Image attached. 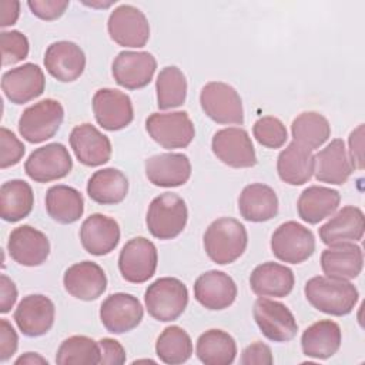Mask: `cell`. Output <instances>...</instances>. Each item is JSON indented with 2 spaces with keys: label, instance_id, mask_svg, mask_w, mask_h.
<instances>
[{
  "label": "cell",
  "instance_id": "cell-1",
  "mask_svg": "<svg viewBox=\"0 0 365 365\" xmlns=\"http://www.w3.org/2000/svg\"><path fill=\"white\" fill-rule=\"evenodd\" d=\"M307 301L318 311L342 317L352 312L359 294L354 284L346 279H336L324 275L312 277L304 287Z\"/></svg>",
  "mask_w": 365,
  "mask_h": 365
},
{
  "label": "cell",
  "instance_id": "cell-2",
  "mask_svg": "<svg viewBox=\"0 0 365 365\" xmlns=\"http://www.w3.org/2000/svg\"><path fill=\"white\" fill-rule=\"evenodd\" d=\"M247 244V230L235 218H218L204 232V250L208 258L218 265L237 261L244 254Z\"/></svg>",
  "mask_w": 365,
  "mask_h": 365
},
{
  "label": "cell",
  "instance_id": "cell-3",
  "mask_svg": "<svg viewBox=\"0 0 365 365\" xmlns=\"http://www.w3.org/2000/svg\"><path fill=\"white\" fill-rule=\"evenodd\" d=\"M188 220L185 201L174 192L157 195L148 205L145 224L150 234L158 240H173L178 237Z\"/></svg>",
  "mask_w": 365,
  "mask_h": 365
},
{
  "label": "cell",
  "instance_id": "cell-4",
  "mask_svg": "<svg viewBox=\"0 0 365 365\" xmlns=\"http://www.w3.org/2000/svg\"><path fill=\"white\" fill-rule=\"evenodd\" d=\"M148 314L161 322L175 321L187 308L188 289L182 281L163 277L148 285L144 294Z\"/></svg>",
  "mask_w": 365,
  "mask_h": 365
},
{
  "label": "cell",
  "instance_id": "cell-5",
  "mask_svg": "<svg viewBox=\"0 0 365 365\" xmlns=\"http://www.w3.org/2000/svg\"><path fill=\"white\" fill-rule=\"evenodd\" d=\"M64 120V108L60 101L46 98L27 107L19 118L20 135L33 144L54 137Z\"/></svg>",
  "mask_w": 365,
  "mask_h": 365
},
{
  "label": "cell",
  "instance_id": "cell-6",
  "mask_svg": "<svg viewBox=\"0 0 365 365\" xmlns=\"http://www.w3.org/2000/svg\"><path fill=\"white\" fill-rule=\"evenodd\" d=\"M200 104L207 117L218 124L244 123V108L238 91L222 81L207 83L200 93Z\"/></svg>",
  "mask_w": 365,
  "mask_h": 365
},
{
  "label": "cell",
  "instance_id": "cell-7",
  "mask_svg": "<svg viewBox=\"0 0 365 365\" xmlns=\"http://www.w3.org/2000/svg\"><path fill=\"white\" fill-rule=\"evenodd\" d=\"M148 135L163 148H185L195 137V127L185 111L153 113L145 120Z\"/></svg>",
  "mask_w": 365,
  "mask_h": 365
},
{
  "label": "cell",
  "instance_id": "cell-8",
  "mask_svg": "<svg viewBox=\"0 0 365 365\" xmlns=\"http://www.w3.org/2000/svg\"><path fill=\"white\" fill-rule=\"evenodd\" d=\"M271 251L282 262L301 264L315 251L314 234L297 221H287L274 231Z\"/></svg>",
  "mask_w": 365,
  "mask_h": 365
},
{
  "label": "cell",
  "instance_id": "cell-9",
  "mask_svg": "<svg viewBox=\"0 0 365 365\" xmlns=\"http://www.w3.org/2000/svg\"><path fill=\"white\" fill-rule=\"evenodd\" d=\"M107 30L111 40L123 47L141 48L150 38V24L145 14L131 4H121L111 11Z\"/></svg>",
  "mask_w": 365,
  "mask_h": 365
},
{
  "label": "cell",
  "instance_id": "cell-10",
  "mask_svg": "<svg viewBox=\"0 0 365 365\" xmlns=\"http://www.w3.org/2000/svg\"><path fill=\"white\" fill-rule=\"evenodd\" d=\"M157 262L155 245L144 237H135L127 241L120 251L118 269L125 281L143 284L155 274Z\"/></svg>",
  "mask_w": 365,
  "mask_h": 365
},
{
  "label": "cell",
  "instance_id": "cell-11",
  "mask_svg": "<svg viewBox=\"0 0 365 365\" xmlns=\"http://www.w3.org/2000/svg\"><path fill=\"white\" fill-rule=\"evenodd\" d=\"M252 315L262 335L269 341L288 342L297 335V319L282 302L259 297L254 304Z\"/></svg>",
  "mask_w": 365,
  "mask_h": 365
},
{
  "label": "cell",
  "instance_id": "cell-12",
  "mask_svg": "<svg viewBox=\"0 0 365 365\" xmlns=\"http://www.w3.org/2000/svg\"><path fill=\"white\" fill-rule=\"evenodd\" d=\"M73 160L61 143H50L36 148L24 163L26 174L36 182H50L68 175Z\"/></svg>",
  "mask_w": 365,
  "mask_h": 365
},
{
  "label": "cell",
  "instance_id": "cell-13",
  "mask_svg": "<svg viewBox=\"0 0 365 365\" xmlns=\"http://www.w3.org/2000/svg\"><path fill=\"white\" fill-rule=\"evenodd\" d=\"M215 157L232 168H250L257 164L254 144L248 133L241 127L218 130L211 141Z\"/></svg>",
  "mask_w": 365,
  "mask_h": 365
},
{
  "label": "cell",
  "instance_id": "cell-14",
  "mask_svg": "<svg viewBox=\"0 0 365 365\" xmlns=\"http://www.w3.org/2000/svg\"><path fill=\"white\" fill-rule=\"evenodd\" d=\"M93 113L97 124L108 131L123 130L134 118L131 98L115 88H100L94 93Z\"/></svg>",
  "mask_w": 365,
  "mask_h": 365
},
{
  "label": "cell",
  "instance_id": "cell-15",
  "mask_svg": "<svg viewBox=\"0 0 365 365\" xmlns=\"http://www.w3.org/2000/svg\"><path fill=\"white\" fill-rule=\"evenodd\" d=\"M157 68L155 57L148 51L124 50L113 61L115 83L127 90H138L150 84Z\"/></svg>",
  "mask_w": 365,
  "mask_h": 365
},
{
  "label": "cell",
  "instance_id": "cell-16",
  "mask_svg": "<svg viewBox=\"0 0 365 365\" xmlns=\"http://www.w3.org/2000/svg\"><path fill=\"white\" fill-rule=\"evenodd\" d=\"M144 309L137 297L125 292L108 295L100 307V321L111 334L134 329L143 319Z\"/></svg>",
  "mask_w": 365,
  "mask_h": 365
},
{
  "label": "cell",
  "instance_id": "cell-17",
  "mask_svg": "<svg viewBox=\"0 0 365 365\" xmlns=\"http://www.w3.org/2000/svg\"><path fill=\"white\" fill-rule=\"evenodd\" d=\"M56 308L53 301L41 294L24 297L16 311L14 322L26 336H41L47 334L54 324Z\"/></svg>",
  "mask_w": 365,
  "mask_h": 365
},
{
  "label": "cell",
  "instance_id": "cell-18",
  "mask_svg": "<svg viewBox=\"0 0 365 365\" xmlns=\"http://www.w3.org/2000/svg\"><path fill=\"white\" fill-rule=\"evenodd\" d=\"M10 257L23 267H38L50 254V242L44 232L31 225L14 228L7 241Z\"/></svg>",
  "mask_w": 365,
  "mask_h": 365
},
{
  "label": "cell",
  "instance_id": "cell-19",
  "mask_svg": "<svg viewBox=\"0 0 365 365\" xmlns=\"http://www.w3.org/2000/svg\"><path fill=\"white\" fill-rule=\"evenodd\" d=\"M44 87V73L34 63H26L11 68L1 77V90L14 104H24L37 98L43 94Z\"/></svg>",
  "mask_w": 365,
  "mask_h": 365
},
{
  "label": "cell",
  "instance_id": "cell-20",
  "mask_svg": "<svg viewBox=\"0 0 365 365\" xmlns=\"http://www.w3.org/2000/svg\"><path fill=\"white\" fill-rule=\"evenodd\" d=\"M66 291L81 301H94L107 288L104 269L93 261H81L68 267L63 277Z\"/></svg>",
  "mask_w": 365,
  "mask_h": 365
},
{
  "label": "cell",
  "instance_id": "cell-21",
  "mask_svg": "<svg viewBox=\"0 0 365 365\" xmlns=\"http://www.w3.org/2000/svg\"><path fill=\"white\" fill-rule=\"evenodd\" d=\"M44 67L56 80L70 83L83 74L86 68V56L80 46L73 41H54L46 50Z\"/></svg>",
  "mask_w": 365,
  "mask_h": 365
},
{
  "label": "cell",
  "instance_id": "cell-22",
  "mask_svg": "<svg viewBox=\"0 0 365 365\" xmlns=\"http://www.w3.org/2000/svg\"><path fill=\"white\" fill-rule=\"evenodd\" d=\"M70 145L76 158L87 167L103 165L111 157V143L108 137L90 123L78 124L71 130Z\"/></svg>",
  "mask_w": 365,
  "mask_h": 365
},
{
  "label": "cell",
  "instance_id": "cell-23",
  "mask_svg": "<svg viewBox=\"0 0 365 365\" xmlns=\"http://www.w3.org/2000/svg\"><path fill=\"white\" fill-rule=\"evenodd\" d=\"M145 175L157 187H180L191 177V163L182 153L157 154L145 160Z\"/></svg>",
  "mask_w": 365,
  "mask_h": 365
},
{
  "label": "cell",
  "instance_id": "cell-24",
  "mask_svg": "<svg viewBox=\"0 0 365 365\" xmlns=\"http://www.w3.org/2000/svg\"><path fill=\"white\" fill-rule=\"evenodd\" d=\"M194 297L207 309H225L237 298V285L228 274L211 269L197 278Z\"/></svg>",
  "mask_w": 365,
  "mask_h": 365
},
{
  "label": "cell",
  "instance_id": "cell-25",
  "mask_svg": "<svg viewBox=\"0 0 365 365\" xmlns=\"http://www.w3.org/2000/svg\"><path fill=\"white\" fill-rule=\"evenodd\" d=\"M80 241L88 254L107 255L120 242L118 222L104 214H91L80 227Z\"/></svg>",
  "mask_w": 365,
  "mask_h": 365
},
{
  "label": "cell",
  "instance_id": "cell-26",
  "mask_svg": "<svg viewBox=\"0 0 365 365\" xmlns=\"http://www.w3.org/2000/svg\"><path fill=\"white\" fill-rule=\"evenodd\" d=\"M365 217L361 208L346 205L319 227V238L325 245H339L362 240Z\"/></svg>",
  "mask_w": 365,
  "mask_h": 365
},
{
  "label": "cell",
  "instance_id": "cell-27",
  "mask_svg": "<svg viewBox=\"0 0 365 365\" xmlns=\"http://www.w3.org/2000/svg\"><path fill=\"white\" fill-rule=\"evenodd\" d=\"M314 174L319 182L342 185L348 181L354 168L341 138L332 140L325 148L314 155Z\"/></svg>",
  "mask_w": 365,
  "mask_h": 365
},
{
  "label": "cell",
  "instance_id": "cell-28",
  "mask_svg": "<svg viewBox=\"0 0 365 365\" xmlns=\"http://www.w3.org/2000/svg\"><path fill=\"white\" fill-rule=\"evenodd\" d=\"M364 267V254L355 242L332 245L321 254V268L329 278L354 279Z\"/></svg>",
  "mask_w": 365,
  "mask_h": 365
},
{
  "label": "cell",
  "instance_id": "cell-29",
  "mask_svg": "<svg viewBox=\"0 0 365 365\" xmlns=\"http://www.w3.org/2000/svg\"><path fill=\"white\" fill-rule=\"evenodd\" d=\"M294 272L278 262H262L250 275V287L258 297H287L294 288Z\"/></svg>",
  "mask_w": 365,
  "mask_h": 365
},
{
  "label": "cell",
  "instance_id": "cell-30",
  "mask_svg": "<svg viewBox=\"0 0 365 365\" xmlns=\"http://www.w3.org/2000/svg\"><path fill=\"white\" fill-rule=\"evenodd\" d=\"M238 210L244 220L264 222L278 214V197L267 184H248L238 197Z\"/></svg>",
  "mask_w": 365,
  "mask_h": 365
},
{
  "label": "cell",
  "instance_id": "cell-31",
  "mask_svg": "<svg viewBox=\"0 0 365 365\" xmlns=\"http://www.w3.org/2000/svg\"><path fill=\"white\" fill-rule=\"evenodd\" d=\"M342 342V332L336 322L321 319L308 327L301 336L304 355L315 359H328L335 355Z\"/></svg>",
  "mask_w": 365,
  "mask_h": 365
},
{
  "label": "cell",
  "instance_id": "cell-32",
  "mask_svg": "<svg viewBox=\"0 0 365 365\" xmlns=\"http://www.w3.org/2000/svg\"><path fill=\"white\" fill-rule=\"evenodd\" d=\"M312 150L291 141L277 158V171L279 178L289 185H302L314 174Z\"/></svg>",
  "mask_w": 365,
  "mask_h": 365
},
{
  "label": "cell",
  "instance_id": "cell-33",
  "mask_svg": "<svg viewBox=\"0 0 365 365\" xmlns=\"http://www.w3.org/2000/svg\"><path fill=\"white\" fill-rule=\"evenodd\" d=\"M339 201L341 195L336 190L322 185H311L305 188L298 198V215L308 224H318L335 212Z\"/></svg>",
  "mask_w": 365,
  "mask_h": 365
},
{
  "label": "cell",
  "instance_id": "cell-34",
  "mask_svg": "<svg viewBox=\"0 0 365 365\" xmlns=\"http://www.w3.org/2000/svg\"><path fill=\"white\" fill-rule=\"evenodd\" d=\"M128 192V180L117 168L108 167L96 171L87 182L88 197L101 205H114L121 202Z\"/></svg>",
  "mask_w": 365,
  "mask_h": 365
},
{
  "label": "cell",
  "instance_id": "cell-35",
  "mask_svg": "<svg viewBox=\"0 0 365 365\" xmlns=\"http://www.w3.org/2000/svg\"><path fill=\"white\" fill-rule=\"evenodd\" d=\"M46 210L58 224H73L84 212V198L73 187L53 185L46 192Z\"/></svg>",
  "mask_w": 365,
  "mask_h": 365
},
{
  "label": "cell",
  "instance_id": "cell-36",
  "mask_svg": "<svg viewBox=\"0 0 365 365\" xmlns=\"http://www.w3.org/2000/svg\"><path fill=\"white\" fill-rule=\"evenodd\" d=\"M34 205V194L24 180H10L0 188V215L7 222L26 218Z\"/></svg>",
  "mask_w": 365,
  "mask_h": 365
},
{
  "label": "cell",
  "instance_id": "cell-37",
  "mask_svg": "<svg viewBox=\"0 0 365 365\" xmlns=\"http://www.w3.org/2000/svg\"><path fill=\"white\" fill-rule=\"evenodd\" d=\"M197 358L205 365H230L237 355L235 339L222 329H208L195 345Z\"/></svg>",
  "mask_w": 365,
  "mask_h": 365
},
{
  "label": "cell",
  "instance_id": "cell-38",
  "mask_svg": "<svg viewBox=\"0 0 365 365\" xmlns=\"http://www.w3.org/2000/svg\"><path fill=\"white\" fill-rule=\"evenodd\" d=\"M292 141L309 148H319L331 135L328 120L315 111H305L297 115L291 124Z\"/></svg>",
  "mask_w": 365,
  "mask_h": 365
},
{
  "label": "cell",
  "instance_id": "cell-39",
  "mask_svg": "<svg viewBox=\"0 0 365 365\" xmlns=\"http://www.w3.org/2000/svg\"><path fill=\"white\" fill-rule=\"evenodd\" d=\"M155 354L164 364H184L192 355V341L181 327H167L157 338Z\"/></svg>",
  "mask_w": 365,
  "mask_h": 365
},
{
  "label": "cell",
  "instance_id": "cell-40",
  "mask_svg": "<svg viewBox=\"0 0 365 365\" xmlns=\"http://www.w3.org/2000/svg\"><path fill=\"white\" fill-rule=\"evenodd\" d=\"M155 91L157 106L160 110L182 106L187 98V80L184 73L175 66L161 68L157 76Z\"/></svg>",
  "mask_w": 365,
  "mask_h": 365
},
{
  "label": "cell",
  "instance_id": "cell-41",
  "mask_svg": "<svg viewBox=\"0 0 365 365\" xmlns=\"http://www.w3.org/2000/svg\"><path fill=\"white\" fill-rule=\"evenodd\" d=\"M60 365H94L100 364V346L84 335H73L61 342L56 354Z\"/></svg>",
  "mask_w": 365,
  "mask_h": 365
},
{
  "label": "cell",
  "instance_id": "cell-42",
  "mask_svg": "<svg viewBox=\"0 0 365 365\" xmlns=\"http://www.w3.org/2000/svg\"><path fill=\"white\" fill-rule=\"evenodd\" d=\"M252 134L255 140L267 148H281L288 140L284 123L272 115H265L254 123Z\"/></svg>",
  "mask_w": 365,
  "mask_h": 365
},
{
  "label": "cell",
  "instance_id": "cell-43",
  "mask_svg": "<svg viewBox=\"0 0 365 365\" xmlns=\"http://www.w3.org/2000/svg\"><path fill=\"white\" fill-rule=\"evenodd\" d=\"M3 66L16 64L29 56V40L19 30L0 33Z\"/></svg>",
  "mask_w": 365,
  "mask_h": 365
},
{
  "label": "cell",
  "instance_id": "cell-44",
  "mask_svg": "<svg viewBox=\"0 0 365 365\" xmlns=\"http://www.w3.org/2000/svg\"><path fill=\"white\" fill-rule=\"evenodd\" d=\"M0 145H1V154H0V168L1 170L20 163V160L24 155L26 147L14 135V133L6 127H1V130H0Z\"/></svg>",
  "mask_w": 365,
  "mask_h": 365
},
{
  "label": "cell",
  "instance_id": "cell-45",
  "mask_svg": "<svg viewBox=\"0 0 365 365\" xmlns=\"http://www.w3.org/2000/svg\"><path fill=\"white\" fill-rule=\"evenodd\" d=\"M67 0H29L27 6L31 13L46 21L56 20L64 14L68 7Z\"/></svg>",
  "mask_w": 365,
  "mask_h": 365
},
{
  "label": "cell",
  "instance_id": "cell-46",
  "mask_svg": "<svg viewBox=\"0 0 365 365\" xmlns=\"http://www.w3.org/2000/svg\"><path fill=\"white\" fill-rule=\"evenodd\" d=\"M100 346V364L103 365H121L125 362L127 355L123 345L113 338H101Z\"/></svg>",
  "mask_w": 365,
  "mask_h": 365
},
{
  "label": "cell",
  "instance_id": "cell-47",
  "mask_svg": "<svg viewBox=\"0 0 365 365\" xmlns=\"http://www.w3.org/2000/svg\"><path fill=\"white\" fill-rule=\"evenodd\" d=\"M19 346V336L11 324L1 318L0 319V361L6 362L10 359Z\"/></svg>",
  "mask_w": 365,
  "mask_h": 365
},
{
  "label": "cell",
  "instance_id": "cell-48",
  "mask_svg": "<svg viewBox=\"0 0 365 365\" xmlns=\"http://www.w3.org/2000/svg\"><path fill=\"white\" fill-rule=\"evenodd\" d=\"M240 362L242 365H254V364L271 365L274 362V358H272L271 348L267 344L254 342L242 351Z\"/></svg>",
  "mask_w": 365,
  "mask_h": 365
},
{
  "label": "cell",
  "instance_id": "cell-49",
  "mask_svg": "<svg viewBox=\"0 0 365 365\" xmlns=\"http://www.w3.org/2000/svg\"><path fill=\"white\" fill-rule=\"evenodd\" d=\"M349 143V161L352 168H364V124H359L348 138Z\"/></svg>",
  "mask_w": 365,
  "mask_h": 365
},
{
  "label": "cell",
  "instance_id": "cell-50",
  "mask_svg": "<svg viewBox=\"0 0 365 365\" xmlns=\"http://www.w3.org/2000/svg\"><path fill=\"white\" fill-rule=\"evenodd\" d=\"M17 301V288L14 282L6 275H0V312H9Z\"/></svg>",
  "mask_w": 365,
  "mask_h": 365
},
{
  "label": "cell",
  "instance_id": "cell-51",
  "mask_svg": "<svg viewBox=\"0 0 365 365\" xmlns=\"http://www.w3.org/2000/svg\"><path fill=\"white\" fill-rule=\"evenodd\" d=\"M20 14V3L17 0H1L0 1V26H13Z\"/></svg>",
  "mask_w": 365,
  "mask_h": 365
},
{
  "label": "cell",
  "instance_id": "cell-52",
  "mask_svg": "<svg viewBox=\"0 0 365 365\" xmlns=\"http://www.w3.org/2000/svg\"><path fill=\"white\" fill-rule=\"evenodd\" d=\"M16 365H37V364H41V365H47L48 361L46 358H43L41 355L36 354V352H26L23 354L21 356H19L16 361H14Z\"/></svg>",
  "mask_w": 365,
  "mask_h": 365
},
{
  "label": "cell",
  "instance_id": "cell-53",
  "mask_svg": "<svg viewBox=\"0 0 365 365\" xmlns=\"http://www.w3.org/2000/svg\"><path fill=\"white\" fill-rule=\"evenodd\" d=\"M115 1H107V3H84V4H87V6H91V7H110L111 4H114Z\"/></svg>",
  "mask_w": 365,
  "mask_h": 365
}]
</instances>
